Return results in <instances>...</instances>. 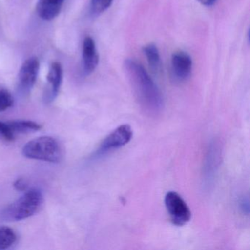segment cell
Wrapping results in <instances>:
<instances>
[{
    "instance_id": "obj_9",
    "label": "cell",
    "mask_w": 250,
    "mask_h": 250,
    "mask_svg": "<svg viewBox=\"0 0 250 250\" xmlns=\"http://www.w3.org/2000/svg\"><path fill=\"white\" fill-rule=\"evenodd\" d=\"M63 71L61 63L55 62L52 64L47 75V81L49 86V93L46 99L49 102L53 101L59 93L62 84Z\"/></svg>"
},
{
    "instance_id": "obj_1",
    "label": "cell",
    "mask_w": 250,
    "mask_h": 250,
    "mask_svg": "<svg viewBox=\"0 0 250 250\" xmlns=\"http://www.w3.org/2000/svg\"><path fill=\"white\" fill-rule=\"evenodd\" d=\"M124 67L139 103L143 109L153 115L161 112L164 106L162 93L143 65L134 60L127 59L124 62Z\"/></svg>"
},
{
    "instance_id": "obj_14",
    "label": "cell",
    "mask_w": 250,
    "mask_h": 250,
    "mask_svg": "<svg viewBox=\"0 0 250 250\" xmlns=\"http://www.w3.org/2000/svg\"><path fill=\"white\" fill-rule=\"evenodd\" d=\"M114 0H91L90 11L94 15H99L106 11L112 5Z\"/></svg>"
},
{
    "instance_id": "obj_15",
    "label": "cell",
    "mask_w": 250,
    "mask_h": 250,
    "mask_svg": "<svg viewBox=\"0 0 250 250\" xmlns=\"http://www.w3.org/2000/svg\"><path fill=\"white\" fill-rule=\"evenodd\" d=\"M14 104V99L9 92L0 89V112L7 110Z\"/></svg>"
},
{
    "instance_id": "obj_8",
    "label": "cell",
    "mask_w": 250,
    "mask_h": 250,
    "mask_svg": "<svg viewBox=\"0 0 250 250\" xmlns=\"http://www.w3.org/2000/svg\"><path fill=\"white\" fill-rule=\"evenodd\" d=\"M83 61L84 71L87 75L92 74L97 68L99 56L96 43L91 37H86L83 42Z\"/></svg>"
},
{
    "instance_id": "obj_6",
    "label": "cell",
    "mask_w": 250,
    "mask_h": 250,
    "mask_svg": "<svg viewBox=\"0 0 250 250\" xmlns=\"http://www.w3.org/2000/svg\"><path fill=\"white\" fill-rule=\"evenodd\" d=\"M40 62L36 57L28 58L21 65L19 74V87L21 93L27 94L36 84Z\"/></svg>"
},
{
    "instance_id": "obj_18",
    "label": "cell",
    "mask_w": 250,
    "mask_h": 250,
    "mask_svg": "<svg viewBox=\"0 0 250 250\" xmlns=\"http://www.w3.org/2000/svg\"><path fill=\"white\" fill-rule=\"evenodd\" d=\"M27 183L23 179H18L14 183V187H15L16 189L19 190V191L25 190L27 188Z\"/></svg>"
},
{
    "instance_id": "obj_3",
    "label": "cell",
    "mask_w": 250,
    "mask_h": 250,
    "mask_svg": "<svg viewBox=\"0 0 250 250\" xmlns=\"http://www.w3.org/2000/svg\"><path fill=\"white\" fill-rule=\"evenodd\" d=\"M27 159L57 163L62 157L61 146L55 138L49 136L38 137L28 142L22 149Z\"/></svg>"
},
{
    "instance_id": "obj_11",
    "label": "cell",
    "mask_w": 250,
    "mask_h": 250,
    "mask_svg": "<svg viewBox=\"0 0 250 250\" xmlns=\"http://www.w3.org/2000/svg\"><path fill=\"white\" fill-rule=\"evenodd\" d=\"M143 53L147 59L149 66L155 74L160 72L162 69V61H161L159 49L156 45L153 43L146 45L143 47Z\"/></svg>"
},
{
    "instance_id": "obj_2",
    "label": "cell",
    "mask_w": 250,
    "mask_h": 250,
    "mask_svg": "<svg viewBox=\"0 0 250 250\" xmlns=\"http://www.w3.org/2000/svg\"><path fill=\"white\" fill-rule=\"evenodd\" d=\"M43 202V194L41 191H27L0 211V219L6 222H17L31 217L40 210Z\"/></svg>"
},
{
    "instance_id": "obj_12",
    "label": "cell",
    "mask_w": 250,
    "mask_h": 250,
    "mask_svg": "<svg viewBox=\"0 0 250 250\" xmlns=\"http://www.w3.org/2000/svg\"><path fill=\"white\" fill-rule=\"evenodd\" d=\"M8 123L15 136L17 134H26V133L39 131L42 128V125L31 121L18 120V121H12Z\"/></svg>"
},
{
    "instance_id": "obj_16",
    "label": "cell",
    "mask_w": 250,
    "mask_h": 250,
    "mask_svg": "<svg viewBox=\"0 0 250 250\" xmlns=\"http://www.w3.org/2000/svg\"><path fill=\"white\" fill-rule=\"evenodd\" d=\"M0 136L8 141H13L15 138V134L13 132L8 122L0 121Z\"/></svg>"
},
{
    "instance_id": "obj_10",
    "label": "cell",
    "mask_w": 250,
    "mask_h": 250,
    "mask_svg": "<svg viewBox=\"0 0 250 250\" xmlns=\"http://www.w3.org/2000/svg\"><path fill=\"white\" fill-rule=\"evenodd\" d=\"M65 0H39L37 11L39 17L43 20L56 18L62 9Z\"/></svg>"
},
{
    "instance_id": "obj_5",
    "label": "cell",
    "mask_w": 250,
    "mask_h": 250,
    "mask_svg": "<svg viewBox=\"0 0 250 250\" xmlns=\"http://www.w3.org/2000/svg\"><path fill=\"white\" fill-rule=\"evenodd\" d=\"M165 206L172 223L177 226H183L189 222L191 212L189 207L180 194L175 191H169L165 196Z\"/></svg>"
},
{
    "instance_id": "obj_17",
    "label": "cell",
    "mask_w": 250,
    "mask_h": 250,
    "mask_svg": "<svg viewBox=\"0 0 250 250\" xmlns=\"http://www.w3.org/2000/svg\"><path fill=\"white\" fill-rule=\"evenodd\" d=\"M249 199L247 197H244L240 201V207L244 213H249V208H250V204H249Z\"/></svg>"
},
{
    "instance_id": "obj_4",
    "label": "cell",
    "mask_w": 250,
    "mask_h": 250,
    "mask_svg": "<svg viewBox=\"0 0 250 250\" xmlns=\"http://www.w3.org/2000/svg\"><path fill=\"white\" fill-rule=\"evenodd\" d=\"M131 125L124 124L108 134L94 153V157H100L114 150H118L128 144L132 138Z\"/></svg>"
},
{
    "instance_id": "obj_19",
    "label": "cell",
    "mask_w": 250,
    "mask_h": 250,
    "mask_svg": "<svg viewBox=\"0 0 250 250\" xmlns=\"http://www.w3.org/2000/svg\"><path fill=\"white\" fill-rule=\"evenodd\" d=\"M197 1H198L200 3L205 5V6L209 7L214 5L217 0H197Z\"/></svg>"
},
{
    "instance_id": "obj_7",
    "label": "cell",
    "mask_w": 250,
    "mask_h": 250,
    "mask_svg": "<svg viewBox=\"0 0 250 250\" xmlns=\"http://www.w3.org/2000/svg\"><path fill=\"white\" fill-rule=\"evenodd\" d=\"M171 72L178 82H184L189 78L192 70V60L187 52L178 51L171 57Z\"/></svg>"
},
{
    "instance_id": "obj_13",
    "label": "cell",
    "mask_w": 250,
    "mask_h": 250,
    "mask_svg": "<svg viewBox=\"0 0 250 250\" xmlns=\"http://www.w3.org/2000/svg\"><path fill=\"white\" fill-rule=\"evenodd\" d=\"M17 239V234L11 228L0 226V250L10 248L15 244Z\"/></svg>"
}]
</instances>
